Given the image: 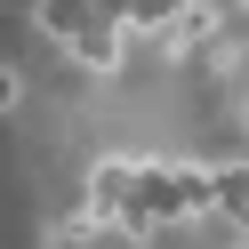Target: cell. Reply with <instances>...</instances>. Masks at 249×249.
<instances>
[{"mask_svg":"<svg viewBox=\"0 0 249 249\" xmlns=\"http://www.w3.org/2000/svg\"><path fill=\"white\" fill-rule=\"evenodd\" d=\"M97 233H105L97 209H72V217H56V225H49V241H56V249H81V241H97Z\"/></svg>","mask_w":249,"mask_h":249,"instance_id":"1","label":"cell"},{"mask_svg":"<svg viewBox=\"0 0 249 249\" xmlns=\"http://www.w3.org/2000/svg\"><path fill=\"white\" fill-rule=\"evenodd\" d=\"M17 89H24V81H17V65H0V113H17Z\"/></svg>","mask_w":249,"mask_h":249,"instance_id":"2","label":"cell"},{"mask_svg":"<svg viewBox=\"0 0 249 249\" xmlns=\"http://www.w3.org/2000/svg\"><path fill=\"white\" fill-rule=\"evenodd\" d=\"M225 225H233V249H249V209H241V217H225Z\"/></svg>","mask_w":249,"mask_h":249,"instance_id":"3","label":"cell"},{"mask_svg":"<svg viewBox=\"0 0 249 249\" xmlns=\"http://www.w3.org/2000/svg\"><path fill=\"white\" fill-rule=\"evenodd\" d=\"M241 129H249V105H241Z\"/></svg>","mask_w":249,"mask_h":249,"instance_id":"4","label":"cell"}]
</instances>
